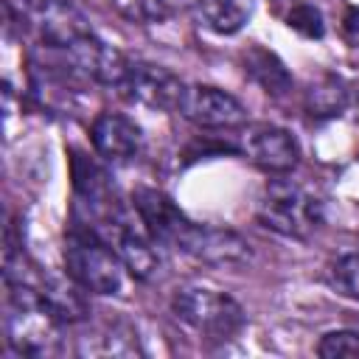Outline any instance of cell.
Wrapping results in <instances>:
<instances>
[{"label": "cell", "mask_w": 359, "mask_h": 359, "mask_svg": "<svg viewBox=\"0 0 359 359\" xmlns=\"http://www.w3.org/2000/svg\"><path fill=\"white\" fill-rule=\"evenodd\" d=\"M174 250L202 261V264H213V266H236L244 264L250 258V244L224 227H208L199 222H185V227L180 230Z\"/></svg>", "instance_id": "ba28073f"}, {"label": "cell", "mask_w": 359, "mask_h": 359, "mask_svg": "<svg viewBox=\"0 0 359 359\" xmlns=\"http://www.w3.org/2000/svg\"><path fill=\"white\" fill-rule=\"evenodd\" d=\"M258 219L264 227H269L280 236L306 238L314 233L323 213H320V202L311 194H306L303 188H297L286 180H275L266 185V191L261 196Z\"/></svg>", "instance_id": "277c9868"}, {"label": "cell", "mask_w": 359, "mask_h": 359, "mask_svg": "<svg viewBox=\"0 0 359 359\" xmlns=\"http://www.w3.org/2000/svg\"><path fill=\"white\" fill-rule=\"evenodd\" d=\"M8 311H6V342L14 353L31 359H50L65 353L62 320L42 303L39 289L31 283H6Z\"/></svg>", "instance_id": "6da1fadb"}, {"label": "cell", "mask_w": 359, "mask_h": 359, "mask_svg": "<svg viewBox=\"0 0 359 359\" xmlns=\"http://www.w3.org/2000/svg\"><path fill=\"white\" fill-rule=\"evenodd\" d=\"M20 17L36 34L39 45L48 48H70L93 36L87 17L73 0H20Z\"/></svg>", "instance_id": "5b68a950"}, {"label": "cell", "mask_w": 359, "mask_h": 359, "mask_svg": "<svg viewBox=\"0 0 359 359\" xmlns=\"http://www.w3.org/2000/svg\"><path fill=\"white\" fill-rule=\"evenodd\" d=\"M286 25L309 39H320L325 34V22H323V14L317 6L311 3H294L286 14Z\"/></svg>", "instance_id": "ac0fdd59"}, {"label": "cell", "mask_w": 359, "mask_h": 359, "mask_svg": "<svg viewBox=\"0 0 359 359\" xmlns=\"http://www.w3.org/2000/svg\"><path fill=\"white\" fill-rule=\"evenodd\" d=\"M252 0H199L196 3V14L199 20L216 31V34H238L250 17H252Z\"/></svg>", "instance_id": "9a60e30c"}, {"label": "cell", "mask_w": 359, "mask_h": 359, "mask_svg": "<svg viewBox=\"0 0 359 359\" xmlns=\"http://www.w3.org/2000/svg\"><path fill=\"white\" fill-rule=\"evenodd\" d=\"M244 73L272 98H283L292 93V73L286 70V65L280 62L278 53L261 48V45H252L244 50Z\"/></svg>", "instance_id": "7c38bea8"}, {"label": "cell", "mask_w": 359, "mask_h": 359, "mask_svg": "<svg viewBox=\"0 0 359 359\" xmlns=\"http://www.w3.org/2000/svg\"><path fill=\"white\" fill-rule=\"evenodd\" d=\"M65 269L90 294H115L123 283V261L109 241L73 222L65 241Z\"/></svg>", "instance_id": "7a4b0ae2"}, {"label": "cell", "mask_w": 359, "mask_h": 359, "mask_svg": "<svg viewBox=\"0 0 359 359\" xmlns=\"http://www.w3.org/2000/svg\"><path fill=\"white\" fill-rule=\"evenodd\" d=\"M331 286L351 300H359V252H348L331 266Z\"/></svg>", "instance_id": "e0dca14e"}, {"label": "cell", "mask_w": 359, "mask_h": 359, "mask_svg": "<svg viewBox=\"0 0 359 359\" xmlns=\"http://www.w3.org/2000/svg\"><path fill=\"white\" fill-rule=\"evenodd\" d=\"M101 238L115 247V252L121 255V261L132 272V278L151 280V278L160 275V264H163L160 261V252H157V244L160 241L146 230V224L140 222V216H137V224H135L126 213H121L104 230Z\"/></svg>", "instance_id": "30bf717a"}, {"label": "cell", "mask_w": 359, "mask_h": 359, "mask_svg": "<svg viewBox=\"0 0 359 359\" xmlns=\"http://www.w3.org/2000/svg\"><path fill=\"white\" fill-rule=\"evenodd\" d=\"M177 112L199 129H236L247 123L244 104L210 84H185Z\"/></svg>", "instance_id": "52a82bcc"}, {"label": "cell", "mask_w": 359, "mask_h": 359, "mask_svg": "<svg viewBox=\"0 0 359 359\" xmlns=\"http://www.w3.org/2000/svg\"><path fill=\"white\" fill-rule=\"evenodd\" d=\"M236 149L269 174H286L300 160V146L292 132L275 123H244Z\"/></svg>", "instance_id": "8992f818"}, {"label": "cell", "mask_w": 359, "mask_h": 359, "mask_svg": "<svg viewBox=\"0 0 359 359\" xmlns=\"http://www.w3.org/2000/svg\"><path fill=\"white\" fill-rule=\"evenodd\" d=\"M303 107L311 118H337L348 107V87L339 76L323 73L317 76L306 93H303Z\"/></svg>", "instance_id": "5bb4252c"}, {"label": "cell", "mask_w": 359, "mask_h": 359, "mask_svg": "<svg viewBox=\"0 0 359 359\" xmlns=\"http://www.w3.org/2000/svg\"><path fill=\"white\" fill-rule=\"evenodd\" d=\"M342 36L348 45L359 48V8H348L342 17Z\"/></svg>", "instance_id": "ffe728a7"}, {"label": "cell", "mask_w": 359, "mask_h": 359, "mask_svg": "<svg viewBox=\"0 0 359 359\" xmlns=\"http://www.w3.org/2000/svg\"><path fill=\"white\" fill-rule=\"evenodd\" d=\"M182 90L185 84L168 67L151 62H135V59H129V67L118 84V93L126 95L129 101L143 104L149 109H174V112Z\"/></svg>", "instance_id": "9c48e42d"}, {"label": "cell", "mask_w": 359, "mask_h": 359, "mask_svg": "<svg viewBox=\"0 0 359 359\" xmlns=\"http://www.w3.org/2000/svg\"><path fill=\"white\" fill-rule=\"evenodd\" d=\"M36 289H39L42 303H45V306H48L65 325L87 320L84 289H81L73 278L65 280V278H48V275H42L39 283H36Z\"/></svg>", "instance_id": "4fadbf2b"}, {"label": "cell", "mask_w": 359, "mask_h": 359, "mask_svg": "<svg viewBox=\"0 0 359 359\" xmlns=\"http://www.w3.org/2000/svg\"><path fill=\"white\" fill-rule=\"evenodd\" d=\"M174 314L210 342H227L244 328V309L224 292L188 286L171 300Z\"/></svg>", "instance_id": "3957f363"}, {"label": "cell", "mask_w": 359, "mask_h": 359, "mask_svg": "<svg viewBox=\"0 0 359 359\" xmlns=\"http://www.w3.org/2000/svg\"><path fill=\"white\" fill-rule=\"evenodd\" d=\"M93 149L109 163H126L140 151V126L121 112H101L90 126Z\"/></svg>", "instance_id": "8fae6325"}, {"label": "cell", "mask_w": 359, "mask_h": 359, "mask_svg": "<svg viewBox=\"0 0 359 359\" xmlns=\"http://www.w3.org/2000/svg\"><path fill=\"white\" fill-rule=\"evenodd\" d=\"M317 353L323 359H353L359 356V331H328L323 334Z\"/></svg>", "instance_id": "d6986e66"}, {"label": "cell", "mask_w": 359, "mask_h": 359, "mask_svg": "<svg viewBox=\"0 0 359 359\" xmlns=\"http://www.w3.org/2000/svg\"><path fill=\"white\" fill-rule=\"evenodd\" d=\"M121 3L129 17L143 20V22H157V20L196 8L199 0H121Z\"/></svg>", "instance_id": "2e32d148"}]
</instances>
